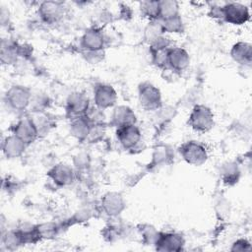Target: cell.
Wrapping results in <instances>:
<instances>
[{
    "mask_svg": "<svg viewBox=\"0 0 252 252\" xmlns=\"http://www.w3.org/2000/svg\"><path fill=\"white\" fill-rule=\"evenodd\" d=\"M116 99L115 92L109 86H99L95 91V102L100 107L111 106Z\"/></svg>",
    "mask_w": 252,
    "mask_h": 252,
    "instance_id": "cell-9",
    "label": "cell"
},
{
    "mask_svg": "<svg viewBox=\"0 0 252 252\" xmlns=\"http://www.w3.org/2000/svg\"><path fill=\"white\" fill-rule=\"evenodd\" d=\"M70 109L75 113H82L88 108V99L82 94H77L70 97Z\"/></svg>",
    "mask_w": 252,
    "mask_h": 252,
    "instance_id": "cell-14",
    "label": "cell"
},
{
    "mask_svg": "<svg viewBox=\"0 0 252 252\" xmlns=\"http://www.w3.org/2000/svg\"><path fill=\"white\" fill-rule=\"evenodd\" d=\"M249 249V244L245 240H238L233 244L232 250H244Z\"/></svg>",
    "mask_w": 252,
    "mask_h": 252,
    "instance_id": "cell-17",
    "label": "cell"
},
{
    "mask_svg": "<svg viewBox=\"0 0 252 252\" xmlns=\"http://www.w3.org/2000/svg\"><path fill=\"white\" fill-rule=\"evenodd\" d=\"M250 45L246 43H238L232 49V56L237 61H245L250 60Z\"/></svg>",
    "mask_w": 252,
    "mask_h": 252,
    "instance_id": "cell-15",
    "label": "cell"
},
{
    "mask_svg": "<svg viewBox=\"0 0 252 252\" xmlns=\"http://www.w3.org/2000/svg\"><path fill=\"white\" fill-rule=\"evenodd\" d=\"M180 153L187 162L195 165L202 164L207 158L205 149L195 142H188L184 144L180 149Z\"/></svg>",
    "mask_w": 252,
    "mask_h": 252,
    "instance_id": "cell-2",
    "label": "cell"
},
{
    "mask_svg": "<svg viewBox=\"0 0 252 252\" xmlns=\"http://www.w3.org/2000/svg\"><path fill=\"white\" fill-rule=\"evenodd\" d=\"M189 123L197 131H208L214 124V115L208 107L197 105L190 115Z\"/></svg>",
    "mask_w": 252,
    "mask_h": 252,
    "instance_id": "cell-1",
    "label": "cell"
},
{
    "mask_svg": "<svg viewBox=\"0 0 252 252\" xmlns=\"http://www.w3.org/2000/svg\"><path fill=\"white\" fill-rule=\"evenodd\" d=\"M140 100L141 103L147 108L153 109L158 107L160 102L158 90H157L152 85L143 86V88H141L140 91Z\"/></svg>",
    "mask_w": 252,
    "mask_h": 252,
    "instance_id": "cell-6",
    "label": "cell"
},
{
    "mask_svg": "<svg viewBox=\"0 0 252 252\" xmlns=\"http://www.w3.org/2000/svg\"><path fill=\"white\" fill-rule=\"evenodd\" d=\"M25 142H23L19 137L10 136L7 137L4 145H3V151L7 157L15 158L22 154V152L25 149Z\"/></svg>",
    "mask_w": 252,
    "mask_h": 252,
    "instance_id": "cell-11",
    "label": "cell"
},
{
    "mask_svg": "<svg viewBox=\"0 0 252 252\" xmlns=\"http://www.w3.org/2000/svg\"><path fill=\"white\" fill-rule=\"evenodd\" d=\"M15 135L19 137L23 142L30 143L33 141L36 136V127L30 119L21 120L16 126Z\"/></svg>",
    "mask_w": 252,
    "mask_h": 252,
    "instance_id": "cell-8",
    "label": "cell"
},
{
    "mask_svg": "<svg viewBox=\"0 0 252 252\" xmlns=\"http://www.w3.org/2000/svg\"><path fill=\"white\" fill-rule=\"evenodd\" d=\"M167 62L177 70L184 69L189 63L188 54L181 48H172L167 51Z\"/></svg>",
    "mask_w": 252,
    "mask_h": 252,
    "instance_id": "cell-10",
    "label": "cell"
},
{
    "mask_svg": "<svg viewBox=\"0 0 252 252\" xmlns=\"http://www.w3.org/2000/svg\"><path fill=\"white\" fill-rule=\"evenodd\" d=\"M183 240L180 235L167 233L157 239V249L161 251H178L182 248Z\"/></svg>",
    "mask_w": 252,
    "mask_h": 252,
    "instance_id": "cell-7",
    "label": "cell"
},
{
    "mask_svg": "<svg viewBox=\"0 0 252 252\" xmlns=\"http://www.w3.org/2000/svg\"><path fill=\"white\" fill-rule=\"evenodd\" d=\"M223 17L229 23L240 25L248 19V12L246 7L240 4H229L223 8Z\"/></svg>",
    "mask_w": 252,
    "mask_h": 252,
    "instance_id": "cell-4",
    "label": "cell"
},
{
    "mask_svg": "<svg viewBox=\"0 0 252 252\" xmlns=\"http://www.w3.org/2000/svg\"><path fill=\"white\" fill-rule=\"evenodd\" d=\"M7 102L15 108L22 109L27 106L30 99V94L28 91L20 86H14L7 92Z\"/></svg>",
    "mask_w": 252,
    "mask_h": 252,
    "instance_id": "cell-3",
    "label": "cell"
},
{
    "mask_svg": "<svg viewBox=\"0 0 252 252\" xmlns=\"http://www.w3.org/2000/svg\"><path fill=\"white\" fill-rule=\"evenodd\" d=\"M54 176L53 178L56 179V182L60 184L68 183L72 180V171L67 166L59 165L56 168H54Z\"/></svg>",
    "mask_w": 252,
    "mask_h": 252,
    "instance_id": "cell-16",
    "label": "cell"
},
{
    "mask_svg": "<svg viewBox=\"0 0 252 252\" xmlns=\"http://www.w3.org/2000/svg\"><path fill=\"white\" fill-rule=\"evenodd\" d=\"M41 15L46 21H54L60 17V6L57 3L46 2L41 6Z\"/></svg>",
    "mask_w": 252,
    "mask_h": 252,
    "instance_id": "cell-12",
    "label": "cell"
},
{
    "mask_svg": "<svg viewBox=\"0 0 252 252\" xmlns=\"http://www.w3.org/2000/svg\"><path fill=\"white\" fill-rule=\"evenodd\" d=\"M84 44L87 48L92 50H97L102 45V37L96 31H90L85 34Z\"/></svg>",
    "mask_w": 252,
    "mask_h": 252,
    "instance_id": "cell-13",
    "label": "cell"
},
{
    "mask_svg": "<svg viewBox=\"0 0 252 252\" xmlns=\"http://www.w3.org/2000/svg\"><path fill=\"white\" fill-rule=\"evenodd\" d=\"M117 137L125 148H131L140 140L139 129L134 124L120 126L117 131Z\"/></svg>",
    "mask_w": 252,
    "mask_h": 252,
    "instance_id": "cell-5",
    "label": "cell"
}]
</instances>
